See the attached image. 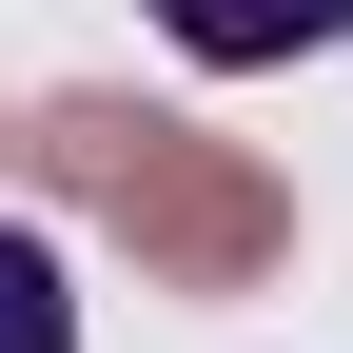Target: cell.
I'll return each mask as SVG.
<instances>
[{
	"instance_id": "obj_1",
	"label": "cell",
	"mask_w": 353,
	"mask_h": 353,
	"mask_svg": "<svg viewBox=\"0 0 353 353\" xmlns=\"http://www.w3.org/2000/svg\"><path fill=\"white\" fill-rule=\"evenodd\" d=\"M20 157L59 176L79 216H118V236H138L176 294H236V275H275V255H294V196H275V176H255L236 138H196V118L59 99V118H20Z\"/></svg>"
},
{
	"instance_id": "obj_2",
	"label": "cell",
	"mask_w": 353,
	"mask_h": 353,
	"mask_svg": "<svg viewBox=\"0 0 353 353\" xmlns=\"http://www.w3.org/2000/svg\"><path fill=\"white\" fill-rule=\"evenodd\" d=\"M157 20H176V59H314L353 0H157Z\"/></svg>"
},
{
	"instance_id": "obj_3",
	"label": "cell",
	"mask_w": 353,
	"mask_h": 353,
	"mask_svg": "<svg viewBox=\"0 0 353 353\" xmlns=\"http://www.w3.org/2000/svg\"><path fill=\"white\" fill-rule=\"evenodd\" d=\"M0 353H79V294H59V255L0 216Z\"/></svg>"
}]
</instances>
